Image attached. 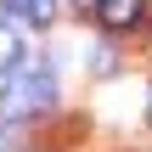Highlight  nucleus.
I'll use <instances>...</instances> for the list:
<instances>
[{"label":"nucleus","instance_id":"obj_1","mask_svg":"<svg viewBox=\"0 0 152 152\" xmlns=\"http://www.w3.org/2000/svg\"><path fill=\"white\" fill-rule=\"evenodd\" d=\"M56 107V73H51V62L45 56H23L11 73H6V90H0V113L17 124V118H39V113H51Z\"/></svg>","mask_w":152,"mask_h":152},{"label":"nucleus","instance_id":"obj_2","mask_svg":"<svg viewBox=\"0 0 152 152\" xmlns=\"http://www.w3.org/2000/svg\"><path fill=\"white\" fill-rule=\"evenodd\" d=\"M96 17H102V28L124 34V28H135V23L147 17V0H102V6H96Z\"/></svg>","mask_w":152,"mask_h":152},{"label":"nucleus","instance_id":"obj_3","mask_svg":"<svg viewBox=\"0 0 152 152\" xmlns=\"http://www.w3.org/2000/svg\"><path fill=\"white\" fill-rule=\"evenodd\" d=\"M6 11L28 28H51L56 23V0H6Z\"/></svg>","mask_w":152,"mask_h":152},{"label":"nucleus","instance_id":"obj_4","mask_svg":"<svg viewBox=\"0 0 152 152\" xmlns=\"http://www.w3.org/2000/svg\"><path fill=\"white\" fill-rule=\"evenodd\" d=\"M23 56H28V45H23V23H0V73H11Z\"/></svg>","mask_w":152,"mask_h":152},{"label":"nucleus","instance_id":"obj_5","mask_svg":"<svg viewBox=\"0 0 152 152\" xmlns=\"http://www.w3.org/2000/svg\"><path fill=\"white\" fill-rule=\"evenodd\" d=\"M113 68H118V56L107 45H90V73H113Z\"/></svg>","mask_w":152,"mask_h":152},{"label":"nucleus","instance_id":"obj_6","mask_svg":"<svg viewBox=\"0 0 152 152\" xmlns=\"http://www.w3.org/2000/svg\"><path fill=\"white\" fill-rule=\"evenodd\" d=\"M73 6H102V0H73Z\"/></svg>","mask_w":152,"mask_h":152}]
</instances>
